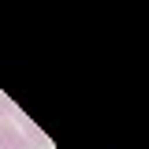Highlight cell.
Here are the masks:
<instances>
[{
  "instance_id": "obj_1",
  "label": "cell",
  "mask_w": 149,
  "mask_h": 149,
  "mask_svg": "<svg viewBox=\"0 0 149 149\" xmlns=\"http://www.w3.org/2000/svg\"><path fill=\"white\" fill-rule=\"evenodd\" d=\"M11 119H15V127L22 130V138H26V146H30V149H45V146H49V138L41 134V127H37V123H34V119H30L22 108H19Z\"/></svg>"
},
{
  "instance_id": "obj_2",
  "label": "cell",
  "mask_w": 149,
  "mask_h": 149,
  "mask_svg": "<svg viewBox=\"0 0 149 149\" xmlns=\"http://www.w3.org/2000/svg\"><path fill=\"white\" fill-rule=\"evenodd\" d=\"M0 149H30L26 138H22V130L15 127V119H4L0 123Z\"/></svg>"
},
{
  "instance_id": "obj_3",
  "label": "cell",
  "mask_w": 149,
  "mask_h": 149,
  "mask_svg": "<svg viewBox=\"0 0 149 149\" xmlns=\"http://www.w3.org/2000/svg\"><path fill=\"white\" fill-rule=\"evenodd\" d=\"M15 112H19V104H11V101H8V97L0 93V123H4V119H11Z\"/></svg>"
}]
</instances>
